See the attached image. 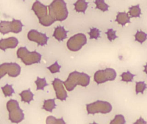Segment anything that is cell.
<instances>
[{
	"label": "cell",
	"instance_id": "4316f807",
	"mask_svg": "<svg viewBox=\"0 0 147 124\" xmlns=\"http://www.w3.org/2000/svg\"><path fill=\"white\" fill-rule=\"evenodd\" d=\"M100 31L96 28H90V32H88V34L90 36V39H95L97 40L100 36Z\"/></svg>",
	"mask_w": 147,
	"mask_h": 124
},
{
	"label": "cell",
	"instance_id": "ac0fdd59",
	"mask_svg": "<svg viewBox=\"0 0 147 124\" xmlns=\"http://www.w3.org/2000/svg\"><path fill=\"white\" fill-rule=\"evenodd\" d=\"M56 106V105L55 102V99L54 98L53 99L45 100L42 108L47 112L52 113L53 109L55 108Z\"/></svg>",
	"mask_w": 147,
	"mask_h": 124
},
{
	"label": "cell",
	"instance_id": "4fadbf2b",
	"mask_svg": "<svg viewBox=\"0 0 147 124\" xmlns=\"http://www.w3.org/2000/svg\"><path fill=\"white\" fill-rule=\"evenodd\" d=\"M18 43V40L15 37L1 39L0 40V48L4 51L9 48L13 49L17 47Z\"/></svg>",
	"mask_w": 147,
	"mask_h": 124
},
{
	"label": "cell",
	"instance_id": "cb8c5ba5",
	"mask_svg": "<svg viewBox=\"0 0 147 124\" xmlns=\"http://www.w3.org/2000/svg\"><path fill=\"white\" fill-rule=\"evenodd\" d=\"M1 89L5 97L11 96L13 94L15 93L14 90L12 88V85L6 84L4 87H1Z\"/></svg>",
	"mask_w": 147,
	"mask_h": 124
},
{
	"label": "cell",
	"instance_id": "9c48e42d",
	"mask_svg": "<svg viewBox=\"0 0 147 124\" xmlns=\"http://www.w3.org/2000/svg\"><path fill=\"white\" fill-rule=\"evenodd\" d=\"M86 36L83 33H78L70 37L67 41V45L69 50L72 51H80L87 43Z\"/></svg>",
	"mask_w": 147,
	"mask_h": 124
},
{
	"label": "cell",
	"instance_id": "d6a6232c",
	"mask_svg": "<svg viewBox=\"0 0 147 124\" xmlns=\"http://www.w3.org/2000/svg\"><path fill=\"white\" fill-rule=\"evenodd\" d=\"M144 72H145V73H146L147 75V63L144 66Z\"/></svg>",
	"mask_w": 147,
	"mask_h": 124
},
{
	"label": "cell",
	"instance_id": "603a6c76",
	"mask_svg": "<svg viewBox=\"0 0 147 124\" xmlns=\"http://www.w3.org/2000/svg\"><path fill=\"white\" fill-rule=\"evenodd\" d=\"M135 76L136 75L132 74L129 71H127L126 72H123L120 75V76L122 77L121 81L126 82L127 83L131 82Z\"/></svg>",
	"mask_w": 147,
	"mask_h": 124
},
{
	"label": "cell",
	"instance_id": "5bb4252c",
	"mask_svg": "<svg viewBox=\"0 0 147 124\" xmlns=\"http://www.w3.org/2000/svg\"><path fill=\"white\" fill-rule=\"evenodd\" d=\"M68 32V31L65 30L64 27L58 26L55 28L53 36L58 41H63V40L67 38V33Z\"/></svg>",
	"mask_w": 147,
	"mask_h": 124
},
{
	"label": "cell",
	"instance_id": "44dd1931",
	"mask_svg": "<svg viewBox=\"0 0 147 124\" xmlns=\"http://www.w3.org/2000/svg\"><path fill=\"white\" fill-rule=\"evenodd\" d=\"M94 3L96 5L95 8L98 9L103 12L108 11L109 6L104 0H96L94 1Z\"/></svg>",
	"mask_w": 147,
	"mask_h": 124
},
{
	"label": "cell",
	"instance_id": "8fae6325",
	"mask_svg": "<svg viewBox=\"0 0 147 124\" xmlns=\"http://www.w3.org/2000/svg\"><path fill=\"white\" fill-rule=\"evenodd\" d=\"M29 40L37 43L38 46H43L47 44L49 38L45 34L38 32L37 30L32 29L27 34Z\"/></svg>",
	"mask_w": 147,
	"mask_h": 124
},
{
	"label": "cell",
	"instance_id": "1f68e13d",
	"mask_svg": "<svg viewBox=\"0 0 147 124\" xmlns=\"http://www.w3.org/2000/svg\"><path fill=\"white\" fill-rule=\"evenodd\" d=\"M55 124H66V123L62 117L61 119H57Z\"/></svg>",
	"mask_w": 147,
	"mask_h": 124
},
{
	"label": "cell",
	"instance_id": "d4e9b609",
	"mask_svg": "<svg viewBox=\"0 0 147 124\" xmlns=\"http://www.w3.org/2000/svg\"><path fill=\"white\" fill-rule=\"evenodd\" d=\"M147 84L144 82H136V94L138 93L143 94L145 90L147 88Z\"/></svg>",
	"mask_w": 147,
	"mask_h": 124
},
{
	"label": "cell",
	"instance_id": "2e32d148",
	"mask_svg": "<svg viewBox=\"0 0 147 124\" xmlns=\"http://www.w3.org/2000/svg\"><path fill=\"white\" fill-rule=\"evenodd\" d=\"M19 95L21 97V101L22 102H27L28 104H30V102L31 101L34 100L33 99L34 94L31 91L30 88L22 91L21 93H20Z\"/></svg>",
	"mask_w": 147,
	"mask_h": 124
},
{
	"label": "cell",
	"instance_id": "f546056e",
	"mask_svg": "<svg viewBox=\"0 0 147 124\" xmlns=\"http://www.w3.org/2000/svg\"><path fill=\"white\" fill-rule=\"evenodd\" d=\"M56 119L55 117L52 115L48 116L46 119V124H55Z\"/></svg>",
	"mask_w": 147,
	"mask_h": 124
},
{
	"label": "cell",
	"instance_id": "7402d4cb",
	"mask_svg": "<svg viewBox=\"0 0 147 124\" xmlns=\"http://www.w3.org/2000/svg\"><path fill=\"white\" fill-rule=\"evenodd\" d=\"M35 83L36 84V90H44L45 87L49 85L46 82L45 78H40L39 77L37 78V80L35 81Z\"/></svg>",
	"mask_w": 147,
	"mask_h": 124
},
{
	"label": "cell",
	"instance_id": "83f0119b",
	"mask_svg": "<svg viewBox=\"0 0 147 124\" xmlns=\"http://www.w3.org/2000/svg\"><path fill=\"white\" fill-rule=\"evenodd\" d=\"M105 34L107 35V38L110 41L114 40L115 39L118 38L116 35V31L113 30L112 28L107 29V31L106 32Z\"/></svg>",
	"mask_w": 147,
	"mask_h": 124
},
{
	"label": "cell",
	"instance_id": "ba28073f",
	"mask_svg": "<svg viewBox=\"0 0 147 124\" xmlns=\"http://www.w3.org/2000/svg\"><path fill=\"white\" fill-rule=\"evenodd\" d=\"M117 77L116 71L112 68L97 71L94 74V81L97 84L104 83L107 81H114Z\"/></svg>",
	"mask_w": 147,
	"mask_h": 124
},
{
	"label": "cell",
	"instance_id": "484cf974",
	"mask_svg": "<svg viewBox=\"0 0 147 124\" xmlns=\"http://www.w3.org/2000/svg\"><path fill=\"white\" fill-rule=\"evenodd\" d=\"M125 123L124 116L122 115H115L113 119L111 121L110 124H125Z\"/></svg>",
	"mask_w": 147,
	"mask_h": 124
},
{
	"label": "cell",
	"instance_id": "30bf717a",
	"mask_svg": "<svg viewBox=\"0 0 147 124\" xmlns=\"http://www.w3.org/2000/svg\"><path fill=\"white\" fill-rule=\"evenodd\" d=\"M21 72V67L19 65L15 63H5L0 65V77L1 78L7 74L11 77H17Z\"/></svg>",
	"mask_w": 147,
	"mask_h": 124
},
{
	"label": "cell",
	"instance_id": "e0dca14e",
	"mask_svg": "<svg viewBox=\"0 0 147 124\" xmlns=\"http://www.w3.org/2000/svg\"><path fill=\"white\" fill-rule=\"evenodd\" d=\"M88 3L84 0H78L74 4L75 6V9L76 12H82L85 14L88 7Z\"/></svg>",
	"mask_w": 147,
	"mask_h": 124
},
{
	"label": "cell",
	"instance_id": "8992f818",
	"mask_svg": "<svg viewBox=\"0 0 147 124\" xmlns=\"http://www.w3.org/2000/svg\"><path fill=\"white\" fill-rule=\"evenodd\" d=\"M86 106L88 115H94L98 113L107 114L110 113L112 109V106L110 102L99 100L86 104Z\"/></svg>",
	"mask_w": 147,
	"mask_h": 124
},
{
	"label": "cell",
	"instance_id": "52a82bcc",
	"mask_svg": "<svg viewBox=\"0 0 147 124\" xmlns=\"http://www.w3.org/2000/svg\"><path fill=\"white\" fill-rule=\"evenodd\" d=\"M24 25L20 20L13 19L11 22L1 21L0 23V31L3 34L11 32L19 33L22 31Z\"/></svg>",
	"mask_w": 147,
	"mask_h": 124
},
{
	"label": "cell",
	"instance_id": "f1b7e54d",
	"mask_svg": "<svg viewBox=\"0 0 147 124\" xmlns=\"http://www.w3.org/2000/svg\"><path fill=\"white\" fill-rule=\"evenodd\" d=\"M61 67V65L58 64L57 61H56L55 63L53 64L49 67H47V69H49L51 73L54 74V73H57V72H60Z\"/></svg>",
	"mask_w": 147,
	"mask_h": 124
},
{
	"label": "cell",
	"instance_id": "d6986e66",
	"mask_svg": "<svg viewBox=\"0 0 147 124\" xmlns=\"http://www.w3.org/2000/svg\"><path fill=\"white\" fill-rule=\"evenodd\" d=\"M128 13H129L131 17H139L141 15V9L139 7V4L131 6L129 8Z\"/></svg>",
	"mask_w": 147,
	"mask_h": 124
},
{
	"label": "cell",
	"instance_id": "7a4b0ae2",
	"mask_svg": "<svg viewBox=\"0 0 147 124\" xmlns=\"http://www.w3.org/2000/svg\"><path fill=\"white\" fill-rule=\"evenodd\" d=\"M48 8L49 14L55 21H63L68 17L69 13L67 3L63 0L53 1Z\"/></svg>",
	"mask_w": 147,
	"mask_h": 124
},
{
	"label": "cell",
	"instance_id": "7c38bea8",
	"mask_svg": "<svg viewBox=\"0 0 147 124\" xmlns=\"http://www.w3.org/2000/svg\"><path fill=\"white\" fill-rule=\"evenodd\" d=\"M63 82L60 79L55 78L52 83L55 91L57 99L61 100L62 101L66 100L68 97L67 91L63 87Z\"/></svg>",
	"mask_w": 147,
	"mask_h": 124
},
{
	"label": "cell",
	"instance_id": "6da1fadb",
	"mask_svg": "<svg viewBox=\"0 0 147 124\" xmlns=\"http://www.w3.org/2000/svg\"><path fill=\"white\" fill-rule=\"evenodd\" d=\"M90 81V77L88 75L75 71L69 74L67 80L63 82V84L68 91H71L77 85L86 87L89 85Z\"/></svg>",
	"mask_w": 147,
	"mask_h": 124
},
{
	"label": "cell",
	"instance_id": "3957f363",
	"mask_svg": "<svg viewBox=\"0 0 147 124\" xmlns=\"http://www.w3.org/2000/svg\"><path fill=\"white\" fill-rule=\"evenodd\" d=\"M48 6L44 5L38 1H36L32 7L38 18L39 23L44 26H49L55 22L48 14Z\"/></svg>",
	"mask_w": 147,
	"mask_h": 124
},
{
	"label": "cell",
	"instance_id": "4dcf8cb0",
	"mask_svg": "<svg viewBox=\"0 0 147 124\" xmlns=\"http://www.w3.org/2000/svg\"><path fill=\"white\" fill-rule=\"evenodd\" d=\"M147 122H146L142 118V117H140L138 119L136 122L133 123V124H147Z\"/></svg>",
	"mask_w": 147,
	"mask_h": 124
},
{
	"label": "cell",
	"instance_id": "277c9868",
	"mask_svg": "<svg viewBox=\"0 0 147 124\" xmlns=\"http://www.w3.org/2000/svg\"><path fill=\"white\" fill-rule=\"evenodd\" d=\"M17 57L26 65H30L38 63L41 61L42 55L36 51L30 52L26 47H20L17 52Z\"/></svg>",
	"mask_w": 147,
	"mask_h": 124
},
{
	"label": "cell",
	"instance_id": "9a60e30c",
	"mask_svg": "<svg viewBox=\"0 0 147 124\" xmlns=\"http://www.w3.org/2000/svg\"><path fill=\"white\" fill-rule=\"evenodd\" d=\"M131 18L130 16H129L128 13H126L125 12H118L116 16L115 21L123 26L126 23H130Z\"/></svg>",
	"mask_w": 147,
	"mask_h": 124
},
{
	"label": "cell",
	"instance_id": "836d02e7",
	"mask_svg": "<svg viewBox=\"0 0 147 124\" xmlns=\"http://www.w3.org/2000/svg\"><path fill=\"white\" fill-rule=\"evenodd\" d=\"M97 124V123H96V122H93V123H92V124Z\"/></svg>",
	"mask_w": 147,
	"mask_h": 124
},
{
	"label": "cell",
	"instance_id": "ffe728a7",
	"mask_svg": "<svg viewBox=\"0 0 147 124\" xmlns=\"http://www.w3.org/2000/svg\"><path fill=\"white\" fill-rule=\"evenodd\" d=\"M134 36L135 37V40L141 44L144 42L147 39V34L142 31L138 30Z\"/></svg>",
	"mask_w": 147,
	"mask_h": 124
},
{
	"label": "cell",
	"instance_id": "5b68a950",
	"mask_svg": "<svg viewBox=\"0 0 147 124\" xmlns=\"http://www.w3.org/2000/svg\"><path fill=\"white\" fill-rule=\"evenodd\" d=\"M6 106L9 112V119L11 122L18 124L24 119V114L20 107L18 101L11 99L7 102Z\"/></svg>",
	"mask_w": 147,
	"mask_h": 124
}]
</instances>
